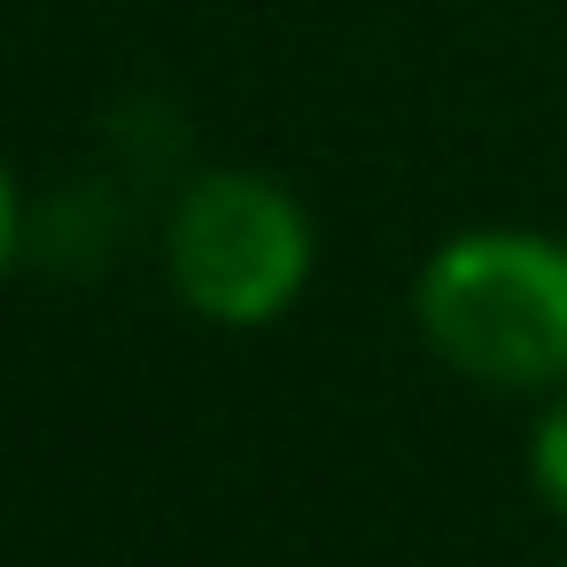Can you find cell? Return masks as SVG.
Returning <instances> with one entry per match:
<instances>
[{
  "label": "cell",
  "mask_w": 567,
  "mask_h": 567,
  "mask_svg": "<svg viewBox=\"0 0 567 567\" xmlns=\"http://www.w3.org/2000/svg\"><path fill=\"white\" fill-rule=\"evenodd\" d=\"M420 342L474 389H567V241L544 226H466L412 272Z\"/></svg>",
  "instance_id": "1"
},
{
  "label": "cell",
  "mask_w": 567,
  "mask_h": 567,
  "mask_svg": "<svg viewBox=\"0 0 567 567\" xmlns=\"http://www.w3.org/2000/svg\"><path fill=\"white\" fill-rule=\"evenodd\" d=\"M319 265V226L272 172H203L164 218V280L210 327H272L303 303Z\"/></svg>",
  "instance_id": "2"
},
{
  "label": "cell",
  "mask_w": 567,
  "mask_h": 567,
  "mask_svg": "<svg viewBox=\"0 0 567 567\" xmlns=\"http://www.w3.org/2000/svg\"><path fill=\"white\" fill-rule=\"evenodd\" d=\"M528 489L567 520V389H551L536 404V427H528Z\"/></svg>",
  "instance_id": "3"
},
{
  "label": "cell",
  "mask_w": 567,
  "mask_h": 567,
  "mask_svg": "<svg viewBox=\"0 0 567 567\" xmlns=\"http://www.w3.org/2000/svg\"><path fill=\"white\" fill-rule=\"evenodd\" d=\"M17 257H24V195H17V172L0 164V288H9Z\"/></svg>",
  "instance_id": "4"
},
{
  "label": "cell",
  "mask_w": 567,
  "mask_h": 567,
  "mask_svg": "<svg viewBox=\"0 0 567 567\" xmlns=\"http://www.w3.org/2000/svg\"><path fill=\"white\" fill-rule=\"evenodd\" d=\"M559 567H567V559H559Z\"/></svg>",
  "instance_id": "5"
}]
</instances>
